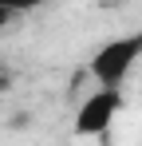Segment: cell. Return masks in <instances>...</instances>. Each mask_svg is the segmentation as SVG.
Masks as SVG:
<instances>
[{"instance_id":"5","label":"cell","mask_w":142,"mask_h":146,"mask_svg":"<svg viewBox=\"0 0 142 146\" xmlns=\"http://www.w3.org/2000/svg\"><path fill=\"white\" fill-rule=\"evenodd\" d=\"M4 91H8V75L0 71V95H4Z\"/></svg>"},{"instance_id":"2","label":"cell","mask_w":142,"mask_h":146,"mask_svg":"<svg viewBox=\"0 0 142 146\" xmlns=\"http://www.w3.org/2000/svg\"><path fill=\"white\" fill-rule=\"evenodd\" d=\"M122 111V87H95L75 111V134L79 138H99L111 130V122Z\"/></svg>"},{"instance_id":"3","label":"cell","mask_w":142,"mask_h":146,"mask_svg":"<svg viewBox=\"0 0 142 146\" xmlns=\"http://www.w3.org/2000/svg\"><path fill=\"white\" fill-rule=\"evenodd\" d=\"M0 4H4V8H12L16 16H24V12H32V8H40L44 0H0Z\"/></svg>"},{"instance_id":"1","label":"cell","mask_w":142,"mask_h":146,"mask_svg":"<svg viewBox=\"0 0 142 146\" xmlns=\"http://www.w3.org/2000/svg\"><path fill=\"white\" fill-rule=\"evenodd\" d=\"M138 59H142V32H126V36L107 40L103 48H95L87 75L95 79V87H122Z\"/></svg>"},{"instance_id":"4","label":"cell","mask_w":142,"mask_h":146,"mask_svg":"<svg viewBox=\"0 0 142 146\" xmlns=\"http://www.w3.org/2000/svg\"><path fill=\"white\" fill-rule=\"evenodd\" d=\"M16 20H20V16H16V12H12V8H4V4H0V28H8V24H16Z\"/></svg>"}]
</instances>
